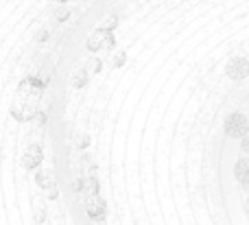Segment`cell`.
<instances>
[{"instance_id": "6da1fadb", "label": "cell", "mask_w": 249, "mask_h": 225, "mask_svg": "<svg viewBox=\"0 0 249 225\" xmlns=\"http://www.w3.org/2000/svg\"><path fill=\"white\" fill-rule=\"evenodd\" d=\"M225 134H228L230 138H236V140L245 138L249 134V121H247L245 114H241V112L230 114L228 121H225Z\"/></svg>"}, {"instance_id": "7a4b0ae2", "label": "cell", "mask_w": 249, "mask_h": 225, "mask_svg": "<svg viewBox=\"0 0 249 225\" xmlns=\"http://www.w3.org/2000/svg\"><path fill=\"white\" fill-rule=\"evenodd\" d=\"M225 72H228L230 79H234V81H241V79H245L249 74V61L245 57H232V59L228 61V68H225Z\"/></svg>"}, {"instance_id": "3957f363", "label": "cell", "mask_w": 249, "mask_h": 225, "mask_svg": "<svg viewBox=\"0 0 249 225\" xmlns=\"http://www.w3.org/2000/svg\"><path fill=\"white\" fill-rule=\"evenodd\" d=\"M234 177H236V182L241 184V186H245L249 190V157H243V160L236 162V166H234Z\"/></svg>"}, {"instance_id": "277c9868", "label": "cell", "mask_w": 249, "mask_h": 225, "mask_svg": "<svg viewBox=\"0 0 249 225\" xmlns=\"http://www.w3.org/2000/svg\"><path fill=\"white\" fill-rule=\"evenodd\" d=\"M241 149H243V153H245V156H249V134L241 140Z\"/></svg>"}, {"instance_id": "5b68a950", "label": "cell", "mask_w": 249, "mask_h": 225, "mask_svg": "<svg viewBox=\"0 0 249 225\" xmlns=\"http://www.w3.org/2000/svg\"><path fill=\"white\" fill-rule=\"evenodd\" d=\"M245 212H247V217H249V199H247V204H245Z\"/></svg>"}]
</instances>
